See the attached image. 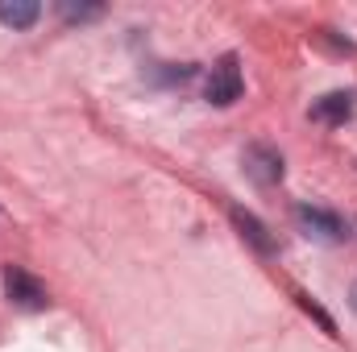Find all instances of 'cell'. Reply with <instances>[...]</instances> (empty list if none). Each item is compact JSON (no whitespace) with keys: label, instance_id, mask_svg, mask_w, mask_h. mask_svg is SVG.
<instances>
[{"label":"cell","instance_id":"4","mask_svg":"<svg viewBox=\"0 0 357 352\" xmlns=\"http://www.w3.org/2000/svg\"><path fill=\"white\" fill-rule=\"evenodd\" d=\"M245 175L254 178L258 186L282 182V154H278L274 145H250V150H245Z\"/></svg>","mask_w":357,"mask_h":352},{"label":"cell","instance_id":"5","mask_svg":"<svg viewBox=\"0 0 357 352\" xmlns=\"http://www.w3.org/2000/svg\"><path fill=\"white\" fill-rule=\"evenodd\" d=\"M229 216H233L237 232H241V237H245V241H250V245L262 253V257H270V253H274V237H270V228L258 220V216H254V211H245V207H233Z\"/></svg>","mask_w":357,"mask_h":352},{"label":"cell","instance_id":"8","mask_svg":"<svg viewBox=\"0 0 357 352\" xmlns=\"http://www.w3.org/2000/svg\"><path fill=\"white\" fill-rule=\"evenodd\" d=\"M59 13H63V21H71V25H75V21H96L104 8H100V4H75V0H63V4H59Z\"/></svg>","mask_w":357,"mask_h":352},{"label":"cell","instance_id":"7","mask_svg":"<svg viewBox=\"0 0 357 352\" xmlns=\"http://www.w3.org/2000/svg\"><path fill=\"white\" fill-rule=\"evenodd\" d=\"M38 17H42L38 0H0V21L13 25V29H29Z\"/></svg>","mask_w":357,"mask_h":352},{"label":"cell","instance_id":"9","mask_svg":"<svg viewBox=\"0 0 357 352\" xmlns=\"http://www.w3.org/2000/svg\"><path fill=\"white\" fill-rule=\"evenodd\" d=\"M349 303H354V311H357V282H354V290H349Z\"/></svg>","mask_w":357,"mask_h":352},{"label":"cell","instance_id":"1","mask_svg":"<svg viewBox=\"0 0 357 352\" xmlns=\"http://www.w3.org/2000/svg\"><path fill=\"white\" fill-rule=\"evenodd\" d=\"M241 91H245V79H241V63H237V54L216 58L212 71H208V79H204V99L216 104V108H229V104L241 99Z\"/></svg>","mask_w":357,"mask_h":352},{"label":"cell","instance_id":"2","mask_svg":"<svg viewBox=\"0 0 357 352\" xmlns=\"http://www.w3.org/2000/svg\"><path fill=\"white\" fill-rule=\"evenodd\" d=\"M4 294H8V303L13 307H21V311H42L46 303H50V294H46V286L33 278V273H25V269H4Z\"/></svg>","mask_w":357,"mask_h":352},{"label":"cell","instance_id":"3","mask_svg":"<svg viewBox=\"0 0 357 352\" xmlns=\"http://www.w3.org/2000/svg\"><path fill=\"white\" fill-rule=\"evenodd\" d=\"M295 220H299V228H303L312 241H324V245L345 241V220H341L337 211H324V207L303 203V207H295Z\"/></svg>","mask_w":357,"mask_h":352},{"label":"cell","instance_id":"6","mask_svg":"<svg viewBox=\"0 0 357 352\" xmlns=\"http://www.w3.org/2000/svg\"><path fill=\"white\" fill-rule=\"evenodd\" d=\"M312 116L324 125H345L354 116V91H328L312 104Z\"/></svg>","mask_w":357,"mask_h":352}]
</instances>
